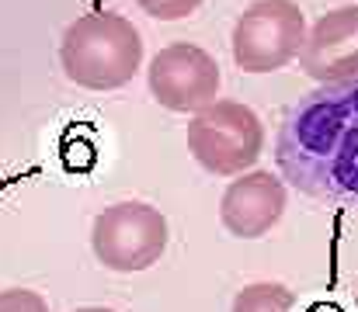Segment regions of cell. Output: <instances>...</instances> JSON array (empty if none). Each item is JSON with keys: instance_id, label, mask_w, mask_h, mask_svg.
Wrapping results in <instances>:
<instances>
[{"instance_id": "4fadbf2b", "label": "cell", "mask_w": 358, "mask_h": 312, "mask_svg": "<svg viewBox=\"0 0 358 312\" xmlns=\"http://www.w3.org/2000/svg\"><path fill=\"white\" fill-rule=\"evenodd\" d=\"M355 309H358V299H355Z\"/></svg>"}, {"instance_id": "3957f363", "label": "cell", "mask_w": 358, "mask_h": 312, "mask_svg": "<svg viewBox=\"0 0 358 312\" xmlns=\"http://www.w3.org/2000/svg\"><path fill=\"white\" fill-rule=\"evenodd\" d=\"M188 153L216 177H240L264 153V125L247 104L213 101L188 121Z\"/></svg>"}, {"instance_id": "277c9868", "label": "cell", "mask_w": 358, "mask_h": 312, "mask_svg": "<svg viewBox=\"0 0 358 312\" xmlns=\"http://www.w3.org/2000/svg\"><path fill=\"white\" fill-rule=\"evenodd\" d=\"M306 14L296 0H254L234 24V63L243 73H275L299 59Z\"/></svg>"}, {"instance_id": "30bf717a", "label": "cell", "mask_w": 358, "mask_h": 312, "mask_svg": "<svg viewBox=\"0 0 358 312\" xmlns=\"http://www.w3.org/2000/svg\"><path fill=\"white\" fill-rule=\"evenodd\" d=\"M136 3L157 21H181L202 7V0H136Z\"/></svg>"}, {"instance_id": "7a4b0ae2", "label": "cell", "mask_w": 358, "mask_h": 312, "mask_svg": "<svg viewBox=\"0 0 358 312\" xmlns=\"http://www.w3.org/2000/svg\"><path fill=\"white\" fill-rule=\"evenodd\" d=\"M59 66L84 91H119L143 66V35L125 14H84L59 38Z\"/></svg>"}, {"instance_id": "9c48e42d", "label": "cell", "mask_w": 358, "mask_h": 312, "mask_svg": "<svg viewBox=\"0 0 358 312\" xmlns=\"http://www.w3.org/2000/svg\"><path fill=\"white\" fill-rule=\"evenodd\" d=\"M292 306H296V299H292V292L285 285L254 281V285L237 292L230 312H292Z\"/></svg>"}, {"instance_id": "6da1fadb", "label": "cell", "mask_w": 358, "mask_h": 312, "mask_svg": "<svg viewBox=\"0 0 358 312\" xmlns=\"http://www.w3.org/2000/svg\"><path fill=\"white\" fill-rule=\"evenodd\" d=\"M275 160L303 195L358 205V84L320 87L292 104L275 139Z\"/></svg>"}, {"instance_id": "7c38bea8", "label": "cell", "mask_w": 358, "mask_h": 312, "mask_svg": "<svg viewBox=\"0 0 358 312\" xmlns=\"http://www.w3.org/2000/svg\"><path fill=\"white\" fill-rule=\"evenodd\" d=\"M73 312H115V309H105V306H84V309H73Z\"/></svg>"}, {"instance_id": "ba28073f", "label": "cell", "mask_w": 358, "mask_h": 312, "mask_svg": "<svg viewBox=\"0 0 358 312\" xmlns=\"http://www.w3.org/2000/svg\"><path fill=\"white\" fill-rule=\"evenodd\" d=\"M285 215V184L271 170H247L227 184L220 198V222L237 239H261Z\"/></svg>"}, {"instance_id": "52a82bcc", "label": "cell", "mask_w": 358, "mask_h": 312, "mask_svg": "<svg viewBox=\"0 0 358 312\" xmlns=\"http://www.w3.org/2000/svg\"><path fill=\"white\" fill-rule=\"evenodd\" d=\"M299 70L324 84H358V7H334L306 28V42L299 49Z\"/></svg>"}, {"instance_id": "8fae6325", "label": "cell", "mask_w": 358, "mask_h": 312, "mask_svg": "<svg viewBox=\"0 0 358 312\" xmlns=\"http://www.w3.org/2000/svg\"><path fill=\"white\" fill-rule=\"evenodd\" d=\"M0 312H49V306L31 288H3L0 292Z\"/></svg>"}, {"instance_id": "8992f818", "label": "cell", "mask_w": 358, "mask_h": 312, "mask_svg": "<svg viewBox=\"0 0 358 312\" xmlns=\"http://www.w3.org/2000/svg\"><path fill=\"white\" fill-rule=\"evenodd\" d=\"M153 101L174 114H195L220 98V63L192 42L164 45L146 70Z\"/></svg>"}, {"instance_id": "5b68a950", "label": "cell", "mask_w": 358, "mask_h": 312, "mask_svg": "<svg viewBox=\"0 0 358 312\" xmlns=\"http://www.w3.org/2000/svg\"><path fill=\"white\" fill-rule=\"evenodd\" d=\"M171 239V225L164 211L146 202H115L98 211L91 225L94 257L119 274H136L153 267Z\"/></svg>"}]
</instances>
